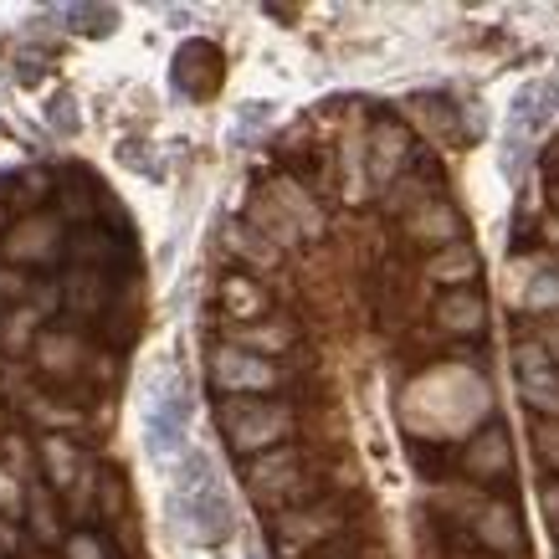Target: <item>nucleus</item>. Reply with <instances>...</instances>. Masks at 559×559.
I'll return each instance as SVG.
<instances>
[{
	"label": "nucleus",
	"mask_w": 559,
	"mask_h": 559,
	"mask_svg": "<svg viewBox=\"0 0 559 559\" xmlns=\"http://www.w3.org/2000/svg\"><path fill=\"white\" fill-rule=\"evenodd\" d=\"M221 431L231 441V452H267L272 441L293 437V411L267 395H226L221 401Z\"/></svg>",
	"instance_id": "f257e3e1"
},
{
	"label": "nucleus",
	"mask_w": 559,
	"mask_h": 559,
	"mask_svg": "<svg viewBox=\"0 0 559 559\" xmlns=\"http://www.w3.org/2000/svg\"><path fill=\"white\" fill-rule=\"evenodd\" d=\"M241 483L252 492V503L283 509L288 498L304 492V452H298V447H277V452H262V457H247Z\"/></svg>",
	"instance_id": "f03ea898"
},
{
	"label": "nucleus",
	"mask_w": 559,
	"mask_h": 559,
	"mask_svg": "<svg viewBox=\"0 0 559 559\" xmlns=\"http://www.w3.org/2000/svg\"><path fill=\"white\" fill-rule=\"evenodd\" d=\"M344 519L349 513L340 509V503H304V509H283L277 513V555L283 559H304L313 555L319 544H329L334 534L344 528Z\"/></svg>",
	"instance_id": "7ed1b4c3"
},
{
	"label": "nucleus",
	"mask_w": 559,
	"mask_h": 559,
	"mask_svg": "<svg viewBox=\"0 0 559 559\" xmlns=\"http://www.w3.org/2000/svg\"><path fill=\"white\" fill-rule=\"evenodd\" d=\"M205 370H211L216 390H226V395H267V390L283 385L277 359L247 355V349H237V344H216V349L205 355Z\"/></svg>",
	"instance_id": "20e7f679"
},
{
	"label": "nucleus",
	"mask_w": 559,
	"mask_h": 559,
	"mask_svg": "<svg viewBox=\"0 0 559 559\" xmlns=\"http://www.w3.org/2000/svg\"><path fill=\"white\" fill-rule=\"evenodd\" d=\"M190 406L180 390H159L150 406H144V447H150L154 462L170 467L180 452H186V431H190Z\"/></svg>",
	"instance_id": "39448f33"
},
{
	"label": "nucleus",
	"mask_w": 559,
	"mask_h": 559,
	"mask_svg": "<svg viewBox=\"0 0 559 559\" xmlns=\"http://www.w3.org/2000/svg\"><path fill=\"white\" fill-rule=\"evenodd\" d=\"M406 159H411V139L401 123H380L370 134V180L380 190L395 186V175L406 170Z\"/></svg>",
	"instance_id": "423d86ee"
},
{
	"label": "nucleus",
	"mask_w": 559,
	"mask_h": 559,
	"mask_svg": "<svg viewBox=\"0 0 559 559\" xmlns=\"http://www.w3.org/2000/svg\"><path fill=\"white\" fill-rule=\"evenodd\" d=\"M237 349H247V355H262V359H277L288 355L293 344H298V329H293L288 319H257V323H241V329H231V340Z\"/></svg>",
	"instance_id": "0eeeda50"
},
{
	"label": "nucleus",
	"mask_w": 559,
	"mask_h": 559,
	"mask_svg": "<svg viewBox=\"0 0 559 559\" xmlns=\"http://www.w3.org/2000/svg\"><path fill=\"white\" fill-rule=\"evenodd\" d=\"M473 534H477V544H488L492 555H519V544H524L519 513H513L509 503H492V498H488V509L477 513Z\"/></svg>",
	"instance_id": "6e6552de"
},
{
	"label": "nucleus",
	"mask_w": 559,
	"mask_h": 559,
	"mask_svg": "<svg viewBox=\"0 0 559 559\" xmlns=\"http://www.w3.org/2000/svg\"><path fill=\"white\" fill-rule=\"evenodd\" d=\"M462 462H467V473L473 477H503L509 473V431H503V426H488V431L467 447V457Z\"/></svg>",
	"instance_id": "1a4fd4ad"
},
{
	"label": "nucleus",
	"mask_w": 559,
	"mask_h": 559,
	"mask_svg": "<svg viewBox=\"0 0 559 559\" xmlns=\"http://www.w3.org/2000/svg\"><path fill=\"white\" fill-rule=\"evenodd\" d=\"M437 323L447 329V334H477V329L488 323V308H483V298H477V293L457 288V293H447V298H441Z\"/></svg>",
	"instance_id": "9d476101"
},
{
	"label": "nucleus",
	"mask_w": 559,
	"mask_h": 559,
	"mask_svg": "<svg viewBox=\"0 0 559 559\" xmlns=\"http://www.w3.org/2000/svg\"><path fill=\"white\" fill-rule=\"evenodd\" d=\"M411 226V237H421V241H447V247H457L462 241V221H457V211L452 205H431L426 201L416 216L406 221Z\"/></svg>",
	"instance_id": "9b49d317"
},
{
	"label": "nucleus",
	"mask_w": 559,
	"mask_h": 559,
	"mask_svg": "<svg viewBox=\"0 0 559 559\" xmlns=\"http://www.w3.org/2000/svg\"><path fill=\"white\" fill-rule=\"evenodd\" d=\"M62 257H72V262L87 267V272H98V267H108L114 257H123V247H114L108 231H72L68 247H62Z\"/></svg>",
	"instance_id": "f8f14e48"
},
{
	"label": "nucleus",
	"mask_w": 559,
	"mask_h": 559,
	"mask_svg": "<svg viewBox=\"0 0 559 559\" xmlns=\"http://www.w3.org/2000/svg\"><path fill=\"white\" fill-rule=\"evenodd\" d=\"M51 21L68 26V32H87V36H103L119 26V11L114 5H51Z\"/></svg>",
	"instance_id": "ddd939ff"
},
{
	"label": "nucleus",
	"mask_w": 559,
	"mask_h": 559,
	"mask_svg": "<svg viewBox=\"0 0 559 559\" xmlns=\"http://www.w3.org/2000/svg\"><path fill=\"white\" fill-rule=\"evenodd\" d=\"M221 308L237 313V319H247V323H257L262 319V308H267V298H262V288H257L247 272H237V277L221 283Z\"/></svg>",
	"instance_id": "4468645a"
},
{
	"label": "nucleus",
	"mask_w": 559,
	"mask_h": 559,
	"mask_svg": "<svg viewBox=\"0 0 559 559\" xmlns=\"http://www.w3.org/2000/svg\"><path fill=\"white\" fill-rule=\"evenodd\" d=\"M221 241H226L247 267H277V247L262 241L257 231H247V226H231V221H226V226H221Z\"/></svg>",
	"instance_id": "2eb2a0df"
},
{
	"label": "nucleus",
	"mask_w": 559,
	"mask_h": 559,
	"mask_svg": "<svg viewBox=\"0 0 559 559\" xmlns=\"http://www.w3.org/2000/svg\"><path fill=\"white\" fill-rule=\"evenodd\" d=\"M216 72H221V51L216 47H205V41H190V47H180V62H175V78L180 83H195L201 78V87L216 83Z\"/></svg>",
	"instance_id": "dca6fc26"
},
{
	"label": "nucleus",
	"mask_w": 559,
	"mask_h": 559,
	"mask_svg": "<svg viewBox=\"0 0 559 559\" xmlns=\"http://www.w3.org/2000/svg\"><path fill=\"white\" fill-rule=\"evenodd\" d=\"M62 298H68L78 313H98L103 308V298H108V283H103V272H87V267H78L62 283Z\"/></svg>",
	"instance_id": "f3484780"
},
{
	"label": "nucleus",
	"mask_w": 559,
	"mask_h": 559,
	"mask_svg": "<svg viewBox=\"0 0 559 559\" xmlns=\"http://www.w3.org/2000/svg\"><path fill=\"white\" fill-rule=\"evenodd\" d=\"M41 457H47V483L51 488H72V477H78V447H72L62 431L41 441Z\"/></svg>",
	"instance_id": "a211bd4d"
},
{
	"label": "nucleus",
	"mask_w": 559,
	"mask_h": 559,
	"mask_svg": "<svg viewBox=\"0 0 559 559\" xmlns=\"http://www.w3.org/2000/svg\"><path fill=\"white\" fill-rule=\"evenodd\" d=\"M431 277L437 283H467V277H477V252L473 247H447V252L431 257Z\"/></svg>",
	"instance_id": "6ab92c4d"
},
{
	"label": "nucleus",
	"mask_w": 559,
	"mask_h": 559,
	"mask_svg": "<svg viewBox=\"0 0 559 559\" xmlns=\"http://www.w3.org/2000/svg\"><path fill=\"white\" fill-rule=\"evenodd\" d=\"M26 513H32V528H36V539L51 544L57 539V503H51V492L36 483L32 498H26Z\"/></svg>",
	"instance_id": "aec40b11"
},
{
	"label": "nucleus",
	"mask_w": 559,
	"mask_h": 559,
	"mask_svg": "<svg viewBox=\"0 0 559 559\" xmlns=\"http://www.w3.org/2000/svg\"><path fill=\"white\" fill-rule=\"evenodd\" d=\"M524 308H534V313H549V308H559V267H544L534 283L524 288V298H519Z\"/></svg>",
	"instance_id": "412c9836"
},
{
	"label": "nucleus",
	"mask_w": 559,
	"mask_h": 559,
	"mask_svg": "<svg viewBox=\"0 0 559 559\" xmlns=\"http://www.w3.org/2000/svg\"><path fill=\"white\" fill-rule=\"evenodd\" d=\"M57 195H62V211H68V216L78 221V226H83V221H93V211H98L93 190H87L83 180H78V175H68V180L57 186Z\"/></svg>",
	"instance_id": "4be33fe9"
},
{
	"label": "nucleus",
	"mask_w": 559,
	"mask_h": 559,
	"mask_svg": "<svg viewBox=\"0 0 559 559\" xmlns=\"http://www.w3.org/2000/svg\"><path fill=\"white\" fill-rule=\"evenodd\" d=\"M119 159H123V165H134L144 180H165V165H159V154L150 150V139H123Z\"/></svg>",
	"instance_id": "5701e85b"
},
{
	"label": "nucleus",
	"mask_w": 559,
	"mask_h": 559,
	"mask_svg": "<svg viewBox=\"0 0 559 559\" xmlns=\"http://www.w3.org/2000/svg\"><path fill=\"white\" fill-rule=\"evenodd\" d=\"M47 119H51V129H57V134H68V139L83 129V114H78V98H72V93H57V98H51Z\"/></svg>",
	"instance_id": "b1692460"
},
{
	"label": "nucleus",
	"mask_w": 559,
	"mask_h": 559,
	"mask_svg": "<svg viewBox=\"0 0 559 559\" xmlns=\"http://www.w3.org/2000/svg\"><path fill=\"white\" fill-rule=\"evenodd\" d=\"M528 441H534V452L559 473V421H544L539 416V421L528 426Z\"/></svg>",
	"instance_id": "393cba45"
},
{
	"label": "nucleus",
	"mask_w": 559,
	"mask_h": 559,
	"mask_svg": "<svg viewBox=\"0 0 559 559\" xmlns=\"http://www.w3.org/2000/svg\"><path fill=\"white\" fill-rule=\"evenodd\" d=\"M36 319H41V313H36V308H26V304H21L16 313L5 319V349H26V340H32Z\"/></svg>",
	"instance_id": "a878e982"
},
{
	"label": "nucleus",
	"mask_w": 559,
	"mask_h": 559,
	"mask_svg": "<svg viewBox=\"0 0 559 559\" xmlns=\"http://www.w3.org/2000/svg\"><path fill=\"white\" fill-rule=\"evenodd\" d=\"M0 513H5V519H21V513H26V488H21L16 473H5V467H0Z\"/></svg>",
	"instance_id": "bb28decb"
},
{
	"label": "nucleus",
	"mask_w": 559,
	"mask_h": 559,
	"mask_svg": "<svg viewBox=\"0 0 559 559\" xmlns=\"http://www.w3.org/2000/svg\"><path fill=\"white\" fill-rule=\"evenodd\" d=\"M62 549H68V559H114L108 555V544L98 539V534H68V544H62Z\"/></svg>",
	"instance_id": "cd10ccee"
},
{
	"label": "nucleus",
	"mask_w": 559,
	"mask_h": 559,
	"mask_svg": "<svg viewBox=\"0 0 559 559\" xmlns=\"http://www.w3.org/2000/svg\"><path fill=\"white\" fill-rule=\"evenodd\" d=\"M32 411L41 416V426H51V437H57V426L78 421V411H62V406H51V401H32Z\"/></svg>",
	"instance_id": "c85d7f7f"
},
{
	"label": "nucleus",
	"mask_w": 559,
	"mask_h": 559,
	"mask_svg": "<svg viewBox=\"0 0 559 559\" xmlns=\"http://www.w3.org/2000/svg\"><path fill=\"white\" fill-rule=\"evenodd\" d=\"M5 452H11V473H32V447H26V441L21 437H5Z\"/></svg>",
	"instance_id": "c756f323"
},
{
	"label": "nucleus",
	"mask_w": 559,
	"mask_h": 559,
	"mask_svg": "<svg viewBox=\"0 0 559 559\" xmlns=\"http://www.w3.org/2000/svg\"><path fill=\"white\" fill-rule=\"evenodd\" d=\"M16 549H21V524H16V519H5V513H0V555L11 559Z\"/></svg>",
	"instance_id": "7c9ffc66"
},
{
	"label": "nucleus",
	"mask_w": 559,
	"mask_h": 559,
	"mask_svg": "<svg viewBox=\"0 0 559 559\" xmlns=\"http://www.w3.org/2000/svg\"><path fill=\"white\" fill-rule=\"evenodd\" d=\"M123 509V483L114 473H103V513H119Z\"/></svg>",
	"instance_id": "2f4dec72"
},
{
	"label": "nucleus",
	"mask_w": 559,
	"mask_h": 559,
	"mask_svg": "<svg viewBox=\"0 0 559 559\" xmlns=\"http://www.w3.org/2000/svg\"><path fill=\"white\" fill-rule=\"evenodd\" d=\"M539 349H544V355H549V365H559V323H555V329H544Z\"/></svg>",
	"instance_id": "473e14b6"
},
{
	"label": "nucleus",
	"mask_w": 559,
	"mask_h": 559,
	"mask_svg": "<svg viewBox=\"0 0 559 559\" xmlns=\"http://www.w3.org/2000/svg\"><path fill=\"white\" fill-rule=\"evenodd\" d=\"M544 513H549V524L559 528V483H549V488H544Z\"/></svg>",
	"instance_id": "72a5a7b5"
},
{
	"label": "nucleus",
	"mask_w": 559,
	"mask_h": 559,
	"mask_svg": "<svg viewBox=\"0 0 559 559\" xmlns=\"http://www.w3.org/2000/svg\"><path fill=\"white\" fill-rule=\"evenodd\" d=\"M304 559H355V549H349V544H329V549H319V555H304Z\"/></svg>",
	"instance_id": "f704fd0d"
},
{
	"label": "nucleus",
	"mask_w": 559,
	"mask_h": 559,
	"mask_svg": "<svg viewBox=\"0 0 559 559\" xmlns=\"http://www.w3.org/2000/svg\"><path fill=\"white\" fill-rule=\"evenodd\" d=\"M416 108H421V114H431V119H437V108H431V103H426V98H416ZM441 123H447V129H457V134H462V123L452 119V114H441Z\"/></svg>",
	"instance_id": "c9c22d12"
},
{
	"label": "nucleus",
	"mask_w": 559,
	"mask_h": 559,
	"mask_svg": "<svg viewBox=\"0 0 559 559\" xmlns=\"http://www.w3.org/2000/svg\"><path fill=\"white\" fill-rule=\"evenodd\" d=\"M555 211H559V190H555Z\"/></svg>",
	"instance_id": "e433bc0d"
},
{
	"label": "nucleus",
	"mask_w": 559,
	"mask_h": 559,
	"mask_svg": "<svg viewBox=\"0 0 559 559\" xmlns=\"http://www.w3.org/2000/svg\"><path fill=\"white\" fill-rule=\"evenodd\" d=\"M555 534H559V528H555Z\"/></svg>",
	"instance_id": "4c0bfd02"
}]
</instances>
